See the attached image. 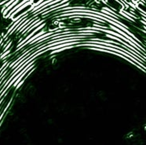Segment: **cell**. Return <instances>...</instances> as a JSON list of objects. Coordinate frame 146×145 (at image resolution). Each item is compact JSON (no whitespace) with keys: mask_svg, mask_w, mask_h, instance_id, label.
Returning a JSON list of instances; mask_svg holds the SVG:
<instances>
[{"mask_svg":"<svg viewBox=\"0 0 146 145\" xmlns=\"http://www.w3.org/2000/svg\"></svg>","mask_w":146,"mask_h":145,"instance_id":"obj_4","label":"cell"},{"mask_svg":"<svg viewBox=\"0 0 146 145\" xmlns=\"http://www.w3.org/2000/svg\"><path fill=\"white\" fill-rule=\"evenodd\" d=\"M134 6H136L137 8L140 11H141L143 13H145V3H142V2H141L139 0Z\"/></svg>","mask_w":146,"mask_h":145,"instance_id":"obj_2","label":"cell"},{"mask_svg":"<svg viewBox=\"0 0 146 145\" xmlns=\"http://www.w3.org/2000/svg\"><path fill=\"white\" fill-rule=\"evenodd\" d=\"M33 7H34V6H33L29 1L28 3H25V4H23L22 6H21L19 8L17 9L16 11H15V13H13V16H12L13 19H18L21 17H22L26 12H28L29 10H31L32 9H33Z\"/></svg>","mask_w":146,"mask_h":145,"instance_id":"obj_1","label":"cell"},{"mask_svg":"<svg viewBox=\"0 0 146 145\" xmlns=\"http://www.w3.org/2000/svg\"><path fill=\"white\" fill-rule=\"evenodd\" d=\"M42 1H43V0H29V2H30L34 7L36 6V5H38V4L41 3Z\"/></svg>","mask_w":146,"mask_h":145,"instance_id":"obj_3","label":"cell"}]
</instances>
